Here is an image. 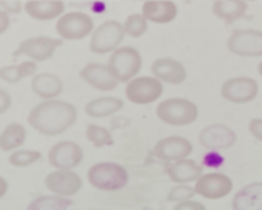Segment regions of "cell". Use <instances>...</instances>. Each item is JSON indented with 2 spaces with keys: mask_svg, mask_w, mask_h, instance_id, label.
Instances as JSON below:
<instances>
[{
  "mask_svg": "<svg viewBox=\"0 0 262 210\" xmlns=\"http://www.w3.org/2000/svg\"><path fill=\"white\" fill-rule=\"evenodd\" d=\"M77 122V109L71 102L53 99L35 105L28 114V125L45 136H57Z\"/></svg>",
  "mask_w": 262,
  "mask_h": 210,
  "instance_id": "cell-1",
  "label": "cell"
},
{
  "mask_svg": "<svg viewBox=\"0 0 262 210\" xmlns=\"http://www.w3.org/2000/svg\"><path fill=\"white\" fill-rule=\"evenodd\" d=\"M87 181L92 187L105 192H115L126 187L129 176L126 167L113 161H102L89 167Z\"/></svg>",
  "mask_w": 262,
  "mask_h": 210,
  "instance_id": "cell-2",
  "label": "cell"
},
{
  "mask_svg": "<svg viewBox=\"0 0 262 210\" xmlns=\"http://www.w3.org/2000/svg\"><path fill=\"white\" fill-rule=\"evenodd\" d=\"M156 115L166 125L187 127L196 122L199 107L184 97H170V99L159 102V105L156 107Z\"/></svg>",
  "mask_w": 262,
  "mask_h": 210,
  "instance_id": "cell-3",
  "label": "cell"
},
{
  "mask_svg": "<svg viewBox=\"0 0 262 210\" xmlns=\"http://www.w3.org/2000/svg\"><path fill=\"white\" fill-rule=\"evenodd\" d=\"M108 68L120 82H129L135 79L143 68V58L139 51L133 46H120L110 54Z\"/></svg>",
  "mask_w": 262,
  "mask_h": 210,
  "instance_id": "cell-4",
  "label": "cell"
},
{
  "mask_svg": "<svg viewBox=\"0 0 262 210\" xmlns=\"http://www.w3.org/2000/svg\"><path fill=\"white\" fill-rule=\"evenodd\" d=\"M125 27L117 20H106L100 23L89 41V50L94 54H106L118 50L123 38H125Z\"/></svg>",
  "mask_w": 262,
  "mask_h": 210,
  "instance_id": "cell-5",
  "label": "cell"
},
{
  "mask_svg": "<svg viewBox=\"0 0 262 210\" xmlns=\"http://www.w3.org/2000/svg\"><path fill=\"white\" fill-rule=\"evenodd\" d=\"M94 18L84 12H68L56 22V31L64 41H80L94 33Z\"/></svg>",
  "mask_w": 262,
  "mask_h": 210,
  "instance_id": "cell-6",
  "label": "cell"
},
{
  "mask_svg": "<svg viewBox=\"0 0 262 210\" xmlns=\"http://www.w3.org/2000/svg\"><path fill=\"white\" fill-rule=\"evenodd\" d=\"M164 92L162 82L154 76H136L126 82L125 95L135 105H149L161 99Z\"/></svg>",
  "mask_w": 262,
  "mask_h": 210,
  "instance_id": "cell-7",
  "label": "cell"
},
{
  "mask_svg": "<svg viewBox=\"0 0 262 210\" xmlns=\"http://www.w3.org/2000/svg\"><path fill=\"white\" fill-rule=\"evenodd\" d=\"M62 38H51V36H31L23 39V41L16 46V50L13 53L15 58L25 56L27 59H33L36 62H43L51 59L57 48L62 46Z\"/></svg>",
  "mask_w": 262,
  "mask_h": 210,
  "instance_id": "cell-8",
  "label": "cell"
},
{
  "mask_svg": "<svg viewBox=\"0 0 262 210\" xmlns=\"http://www.w3.org/2000/svg\"><path fill=\"white\" fill-rule=\"evenodd\" d=\"M228 50L241 58H260L262 56V31L254 28L234 30L228 38Z\"/></svg>",
  "mask_w": 262,
  "mask_h": 210,
  "instance_id": "cell-9",
  "label": "cell"
},
{
  "mask_svg": "<svg viewBox=\"0 0 262 210\" xmlns=\"http://www.w3.org/2000/svg\"><path fill=\"white\" fill-rule=\"evenodd\" d=\"M196 196L208 200H220L233 192V181L231 177L223 173H203L199 179L195 181Z\"/></svg>",
  "mask_w": 262,
  "mask_h": 210,
  "instance_id": "cell-10",
  "label": "cell"
},
{
  "mask_svg": "<svg viewBox=\"0 0 262 210\" xmlns=\"http://www.w3.org/2000/svg\"><path fill=\"white\" fill-rule=\"evenodd\" d=\"M221 97L225 100L243 105L254 100L259 94V84L256 79L248 77V76H237L226 79L223 86H221Z\"/></svg>",
  "mask_w": 262,
  "mask_h": 210,
  "instance_id": "cell-11",
  "label": "cell"
},
{
  "mask_svg": "<svg viewBox=\"0 0 262 210\" xmlns=\"http://www.w3.org/2000/svg\"><path fill=\"white\" fill-rule=\"evenodd\" d=\"M84 159V150L71 140L54 143L48 151V163L54 169H74Z\"/></svg>",
  "mask_w": 262,
  "mask_h": 210,
  "instance_id": "cell-12",
  "label": "cell"
},
{
  "mask_svg": "<svg viewBox=\"0 0 262 210\" xmlns=\"http://www.w3.org/2000/svg\"><path fill=\"white\" fill-rule=\"evenodd\" d=\"M192 151H193V146L190 140H187L180 135H170L154 144L152 155L154 158L162 161V163L170 164V163H174V161L188 158L192 155Z\"/></svg>",
  "mask_w": 262,
  "mask_h": 210,
  "instance_id": "cell-13",
  "label": "cell"
},
{
  "mask_svg": "<svg viewBox=\"0 0 262 210\" xmlns=\"http://www.w3.org/2000/svg\"><path fill=\"white\" fill-rule=\"evenodd\" d=\"M236 132L223 123H211L202 128L199 135V143L208 151H223L236 144Z\"/></svg>",
  "mask_w": 262,
  "mask_h": 210,
  "instance_id": "cell-14",
  "label": "cell"
},
{
  "mask_svg": "<svg viewBox=\"0 0 262 210\" xmlns=\"http://www.w3.org/2000/svg\"><path fill=\"white\" fill-rule=\"evenodd\" d=\"M46 189L61 197H72L82 189V177L72 169H56L45 177Z\"/></svg>",
  "mask_w": 262,
  "mask_h": 210,
  "instance_id": "cell-15",
  "label": "cell"
},
{
  "mask_svg": "<svg viewBox=\"0 0 262 210\" xmlns=\"http://www.w3.org/2000/svg\"><path fill=\"white\" fill-rule=\"evenodd\" d=\"M80 79L92 89L100 92H112L118 87L120 80L115 77L108 64L102 62H89L80 71Z\"/></svg>",
  "mask_w": 262,
  "mask_h": 210,
  "instance_id": "cell-16",
  "label": "cell"
},
{
  "mask_svg": "<svg viewBox=\"0 0 262 210\" xmlns=\"http://www.w3.org/2000/svg\"><path fill=\"white\" fill-rule=\"evenodd\" d=\"M151 72L154 77H158L161 82L170 86L184 84L187 80V69L180 61L174 58H158L151 64Z\"/></svg>",
  "mask_w": 262,
  "mask_h": 210,
  "instance_id": "cell-17",
  "label": "cell"
},
{
  "mask_svg": "<svg viewBox=\"0 0 262 210\" xmlns=\"http://www.w3.org/2000/svg\"><path fill=\"white\" fill-rule=\"evenodd\" d=\"M23 9L33 20L49 22L62 17L66 13V4L62 0H28Z\"/></svg>",
  "mask_w": 262,
  "mask_h": 210,
  "instance_id": "cell-18",
  "label": "cell"
},
{
  "mask_svg": "<svg viewBox=\"0 0 262 210\" xmlns=\"http://www.w3.org/2000/svg\"><path fill=\"white\" fill-rule=\"evenodd\" d=\"M31 91L43 100L57 99L64 91V82L59 76L53 72H39L31 79Z\"/></svg>",
  "mask_w": 262,
  "mask_h": 210,
  "instance_id": "cell-19",
  "label": "cell"
},
{
  "mask_svg": "<svg viewBox=\"0 0 262 210\" xmlns=\"http://www.w3.org/2000/svg\"><path fill=\"white\" fill-rule=\"evenodd\" d=\"M141 13L147 22L164 25V23H170L172 20H176L179 9L172 0H147L143 4Z\"/></svg>",
  "mask_w": 262,
  "mask_h": 210,
  "instance_id": "cell-20",
  "label": "cell"
},
{
  "mask_svg": "<svg viewBox=\"0 0 262 210\" xmlns=\"http://www.w3.org/2000/svg\"><path fill=\"white\" fill-rule=\"evenodd\" d=\"M203 174V166L196 163L195 159L184 158L170 163L167 167V176L172 182L176 184H188L195 182Z\"/></svg>",
  "mask_w": 262,
  "mask_h": 210,
  "instance_id": "cell-21",
  "label": "cell"
},
{
  "mask_svg": "<svg viewBox=\"0 0 262 210\" xmlns=\"http://www.w3.org/2000/svg\"><path fill=\"white\" fill-rule=\"evenodd\" d=\"M233 210H262V182H251L234 194Z\"/></svg>",
  "mask_w": 262,
  "mask_h": 210,
  "instance_id": "cell-22",
  "label": "cell"
},
{
  "mask_svg": "<svg viewBox=\"0 0 262 210\" xmlns=\"http://www.w3.org/2000/svg\"><path fill=\"white\" fill-rule=\"evenodd\" d=\"M123 109V100L118 97L113 95H103V97H97L87 102L85 105V114L90 118H108Z\"/></svg>",
  "mask_w": 262,
  "mask_h": 210,
  "instance_id": "cell-23",
  "label": "cell"
},
{
  "mask_svg": "<svg viewBox=\"0 0 262 210\" xmlns=\"http://www.w3.org/2000/svg\"><path fill=\"white\" fill-rule=\"evenodd\" d=\"M38 62L33 59H25L18 64H10V66L0 68V79L7 84H18L23 79L33 77L38 74Z\"/></svg>",
  "mask_w": 262,
  "mask_h": 210,
  "instance_id": "cell-24",
  "label": "cell"
},
{
  "mask_svg": "<svg viewBox=\"0 0 262 210\" xmlns=\"http://www.w3.org/2000/svg\"><path fill=\"white\" fill-rule=\"evenodd\" d=\"M27 141V128L21 123H8L0 135V150L4 153H12L20 150Z\"/></svg>",
  "mask_w": 262,
  "mask_h": 210,
  "instance_id": "cell-25",
  "label": "cell"
},
{
  "mask_svg": "<svg viewBox=\"0 0 262 210\" xmlns=\"http://www.w3.org/2000/svg\"><path fill=\"white\" fill-rule=\"evenodd\" d=\"M248 10V4L237 2V0H216L213 4V13L215 17L225 22H236L244 17Z\"/></svg>",
  "mask_w": 262,
  "mask_h": 210,
  "instance_id": "cell-26",
  "label": "cell"
},
{
  "mask_svg": "<svg viewBox=\"0 0 262 210\" xmlns=\"http://www.w3.org/2000/svg\"><path fill=\"white\" fill-rule=\"evenodd\" d=\"M71 205L69 197H61L56 194H48V196H39L33 199L27 210H68Z\"/></svg>",
  "mask_w": 262,
  "mask_h": 210,
  "instance_id": "cell-27",
  "label": "cell"
},
{
  "mask_svg": "<svg viewBox=\"0 0 262 210\" xmlns=\"http://www.w3.org/2000/svg\"><path fill=\"white\" fill-rule=\"evenodd\" d=\"M85 136L87 140L92 143V146L95 148H106L113 144V135L108 128H105L102 125L97 123H89L85 128Z\"/></svg>",
  "mask_w": 262,
  "mask_h": 210,
  "instance_id": "cell-28",
  "label": "cell"
},
{
  "mask_svg": "<svg viewBox=\"0 0 262 210\" xmlns=\"http://www.w3.org/2000/svg\"><path fill=\"white\" fill-rule=\"evenodd\" d=\"M41 159V153L36 150H15L8 155V163L15 167H28L38 163Z\"/></svg>",
  "mask_w": 262,
  "mask_h": 210,
  "instance_id": "cell-29",
  "label": "cell"
},
{
  "mask_svg": "<svg viewBox=\"0 0 262 210\" xmlns=\"http://www.w3.org/2000/svg\"><path fill=\"white\" fill-rule=\"evenodd\" d=\"M125 33L131 38H139L147 31V20L143 13H131L123 23Z\"/></svg>",
  "mask_w": 262,
  "mask_h": 210,
  "instance_id": "cell-30",
  "label": "cell"
},
{
  "mask_svg": "<svg viewBox=\"0 0 262 210\" xmlns=\"http://www.w3.org/2000/svg\"><path fill=\"white\" fill-rule=\"evenodd\" d=\"M196 194L195 187L193 185H188V184H177L174 185L169 194H167V199L169 200H174L176 204L177 202H182V200H188V199H192L193 196Z\"/></svg>",
  "mask_w": 262,
  "mask_h": 210,
  "instance_id": "cell-31",
  "label": "cell"
},
{
  "mask_svg": "<svg viewBox=\"0 0 262 210\" xmlns=\"http://www.w3.org/2000/svg\"><path fill=\"white\" fill-rule=\"evenodd\" d=\"M172 210H207V207H205L202 202H199V200L188 199V200L177 202Z\"/></svg>",
  "mask_w": 262,
  "mask_h": 210,
  "instance_id": "cell-32",
  "label": "cell"
},
{
  "mask_svg": "<svg viewBox=\"0 0 262 210\" xmlns=\"http://www.w3.org/2000/svg\"><path fill=\"white\" fill-rule=\"evenodd\" d=\"M248 130L254 138L262 141V118H252L248 125Z\"/></svg>",
  "mask_w": 262,
  "mask_h": 210,
  "instance_id": "cell-33",
  "label": "cell"
},
{
  "mask_svg": "<svg viewBox=\"0 0 262 210\" xmlns=\"http://www.w3.org/2000/svg\"><path fill=\"white\" fill-rule=\"evenodd\" d=\"M12 107V97L5 89H0V114H5V112Z\"/></svg>",
  "mask_w": 262,
  "mask_h": 210,
  "instance_id": "cell-34",
  "label": "cell"
},
{
  "mask_svg": "<svg viewBox=\"0 0 262 210\" xmlns=\"http://www.w3.org/2000/svg\"><path fill=\"white\" fill-rule=\"evenodd\" d=\"M8 27H10V17H8L7 10H2L0 12V35H4Z\"/></svg>",
  "mask_w": 262,
  "mask_h": 210,
  "instance_id": "cell-35",
  "label": "cell"
},
{
  "mask_svg": "<svg viewBox=\"0 0 262 210\" xmlns=\"http://www.w3.org/2000/svg\"><path fill=\"white\" fill-rule=\"evenodd\" d=\"M8 191V184L5 177H0V197H5V194Z\"/></svg>",
  "mask_w": 262,
  "mask_h": 210,
  "instance_id": "cell-36",
  "label": "cell"
},
{
  "mask_svg": "<svg viewBox=\"0 0 262 210\" xmlns=\"http://www.w3.org/2000/svg\"><path fill=\"white\" fill-rule=\"evenodd\" d=\"M257 72H259V76L262 77V61H260V62L257 64Z\"/></svg>",
  "mask_w": 262,
  "mask_h": 210,
  "instance_id": "cell-37",
  "label": "cell"
},
{
  "mask_svg": "<svg viewBox=\"0 0 262 210\" xmlns=\"http://www.w3.org/2000/svg\"><path fill=\"white\" fill-rule=\"evenodd\" d=\"M237 2H246V4H248V2H256V0H237Z\"/></svg>",
  "mask_w": 262,
  "mask_h": 210,
  "instance_id": "cell-38",
  "label": "cell"
},
{
  "mask_svg": "<svg viewBox=\"0 0 262 210\" xmlns=\"http://www.w3.org/2000/svg\"><path fill=\"white\" fill-rule=\"evenodd\" d=\"M185 2H196V0H185ZM211 2H216V0H211Z\"/></svg>",
  "mask_w": 262,
  "mask_h": 210,
  "instance_id": "cell-39",
  "label": "cell"
}]
</instances>
